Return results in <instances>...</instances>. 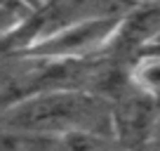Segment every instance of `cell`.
<instances>
[{"label":"cell","mask_w":160,"mask_h":151,"mask_svg":"<svg viewBox=\"0 0 160 151\" xmlns=\"http://www.w3.org/2000/svg\"><path fill=\"white\" fill-rule=\"evenodd\" d=\"M0 121L10 128H26L52 135H64L78 128H101L113 132L111 102L106 95L73 87H50L19 97L2 109Z\"/></svg>","instance_id":"obj_1"},{"label":"cell","mask_w":160,"mask_h":151,"mask_svg":"<svg viewBox=\"0 0 160 151\" xmlns=\"http://www.w3.org/2000/svg\"><path fill=\"white\" fill-rule=\"evenodd\" d=\"M120 17L122 12L82 17V19L61 24L50 33L40 35L24 55L35 61H59V64L99 57L108 47L120 24Z\"/></svg>","instance_id":"obj_2"},{"label":"cell","mask_w":160,"mask_h":151,"mask_svg":"<svg viewBox=\"0 0 160 151\" xmlns=\"http://www.w3.org/2000/svg\"><path fill=\"white\" fill-rule=\"evenodd\" d=\"M160 121V102L146 95L132 81L115 95L111 123L120 146H148Z\"/></svg>","instance_id":"obj_3"},{"label":"cell","mask_w":160,"mask_h":151,"mask_svg":"<svg viewBox=\"0 0 160 151\" xmlns=\"http://www.w3.org/2000/svg\"><path fill=\"white\" fill-rule=\"evenodd\" d=\"M158 38H160V0L144 3V5H130V10H125L120 17V24L106 52H111L113 57H132L134 59L148 45H153Z\"/></svg>","instance_id":"obj_4"},{"label":"cell","mask_w":160,"mask_h":151,"mask_svg":"<svg viewBox=\"0 0 160 151\" xmlns=\"http://www.w3.org/2000/svg\"><path fill=\"white\" fill-rule=\"evenodd\" d=\"M0 149L7 151H33V149H64L61 135L26 128H10L0 125Z\"/></svg>","instance_id":"obj_5"},{"label":"cell","mask_w":160,"mask_h":151,"mask_svg":"<svg viewBox=\"0 0 160 151\" xmlns=\"http://www.w3.org/2000/svg\"><path fill=\"white\" fill-rule=\"evenodd\" d=\"M130 81L160 102V52L144 50L139 57H134L130 66Z\"/></svg>","instance_id":"obj_6"},{"label":"cell","mask_w":160,"mask_h":151,"mask_svg":"<svg viewBox=\"0 0 160 151\" xmlns=\"http://www.w3.org/2000/svg\"><path fill=\"white\" fill-rule=\"evenodd\" d=\"M33 10L24 5H10V3H0V43L5 40L10 33H14L21 26V21L31 14Z\"/></svg>","instance_id":"obj_7"},{"label":"cell","mask_w":160,"mask_h":151,"mask_svg":"<svg viewBox=\"0 0 160 151\" xmlns=\"http://www.w3.org/2000/svg\"><path fill=\"white\" fill-rule=\"evenodd\" d=\"M148 146H155V149H160V121H158V128H155V135H153V139H151V144Z\"/></svg>","instance_id":"obj_8"},{"label":"cell","mask_w":160,"mask_h":151,"mask_svg":"<svg viewBox=\"0 0 160 151\" xmlns=\"http://www.w3.org/2000/svg\"><path fill=\"white\" fill-rule=\"evenodd\" d=\"M127 5H144V3H155V0H125Z\"/></svg>","instance_id":"obj_9"},{"label":"cell","mask_w":160,"mask_h":151,"mask_svg":"<svg viewBox=\"0 0 160 151\" xmlns=\"http://www.w3.org/2000/svg\"><path fill=\"white\" fill-rule=\"evenodd\" d=\"M146 50H151V52H160V43H153V45H148Z\"/></svg>","instance_id":"obj_10"},{"label":"cell","mask_w":160,"mask_h":151,"mask_svg":"<svg viewBox=\"0 0 160 151\" xmlns=\"http://www.w3.org/2000/svg\"><path fill=\"white\" fill-rule=\"evenodd\" d=\"M0 3H10V5H24V3H19V0H0ZM26 7V5H24Z\"/></svg>","instance_id":"obj_11"}]
</instances>
